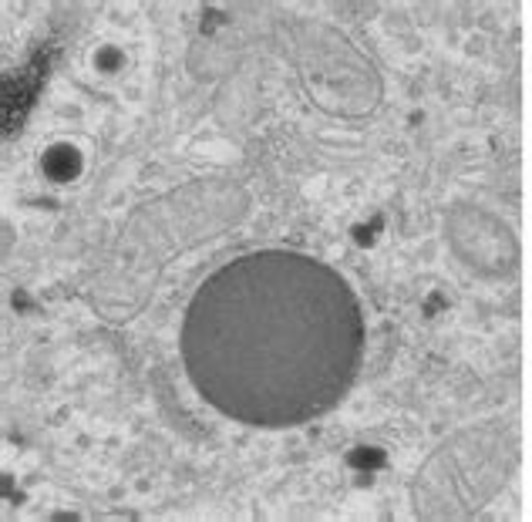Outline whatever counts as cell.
<instances>
[{
    "mask_svg": "<svg viewBox=\"0 0 532 522\" xmlns=\"http://www.w3.org/2000/svg\"><path fill=\"white\" fill-rule=\"evenodd\" d=\"M192 388L219 415L293 428L327 415L357 378L364 314L341 273L297 250H253L192 293L179 331Z\"/></svg>",
    "mask_w": 532,
    "mask_h": 522,
    "instance_id": "cell-1",
    "label": "cell"
}]
</instances>
